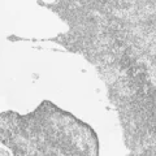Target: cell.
Returning <instances> with one entry per match:
<instances>
[{
	"instance_id": "obj_1",
	"label": "cell",
	"mask_w": 156,
	"mask_h": 156,
	"mask_svg": "<svg viewBox=\"0 0 156 156\" xmlns=\"http://www.w3.org/2000/svg\"><path fill=\"white\" fill-rule=\"evenodd\" d=\"M0 142L14 156H99L91 126L43 103L31 115L0 116Z\"/></svg>"
},
{
	"instance_id": "obj_2",
	"label": "cell",
	"mask_w": 156,
	"mask_h": 156,
	"mask_svg": "<svg viewBox=\"0 0 156 156\" xmlns=\"http://www.w3.org/2000/svg\"><path fill=\"white\" fill-rule=\"evenodd\" d=\"M125 156H156V83L117 95Z\"/></svg>"
},
{
	"instance_id": "obj_3",
	"label": "cell",
	"mask_w": 156,
	"mask_h": 156,
	"mask_svg": "<svg viewBox=\"0 0 156 156\" xmlns=\"http://www.w3.org/2000/svg\"><path fill=\"white\" fill-rule=\"evenodd\" d=\"M0 156H14L11 151H7V150H3L0 148Z\"/></svg>"
}]
</instances>
